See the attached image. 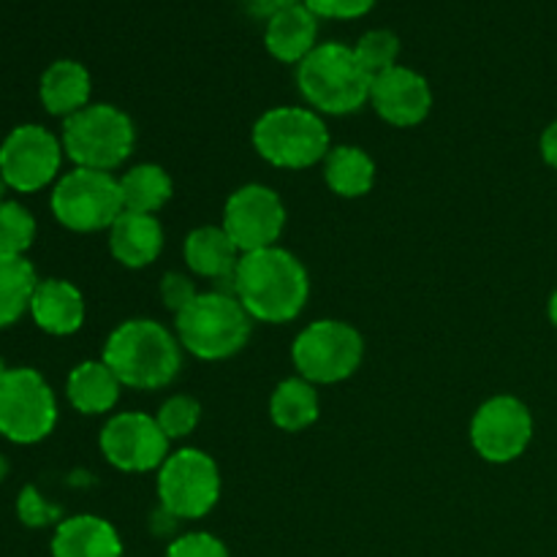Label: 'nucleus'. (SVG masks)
<instances>
[{
    "label": "nucleus",
    "instance_id": "obj_18",
    "mask_svg": "<svg viewBox=\"0 0 557 557\" xmlns=\"http://www.w3.org/2000/svg\"><path fill=\"white\" fill-rule=\"evenodd\" d=\"M109 250L128 270L152 264L163 250V228L156 215L123 212L109 228Z\"/></svg>",
    "mask_w": 557,
    "mask_h": 557
},
{
    "label": "nucleus",
    "instance_id": "obj_10",
    "mask_svg": "<svg viewBox=\"0 0 557 557\" xmlns=\"http://www.w3.org/2000/svg\"><path fill=\"white\" fill-rule=\"evenodd\" d=\"M58 422V403L41 373L14 368L0 379V435L14 444H38Z\"/></svg>",
    "mask_w": 557,
    "mask_h": 557
},
{
    "label": "nucleus",
    "instance_id": "obj_34",
    "mask_svg": "<svg viewBox=\"0 0 557 557\" xmlns=\"http://www.w3.org/2000/svg\"><path fill=\"white\" fill-rule=\"evenodd\" d=\"M302 3V0H243L245 11H248L253 20H267L270 22L272 16H277L281 11L292 9V5Z\"/></svg>",
    "mask_w": 557,
    "mask_h": 557
},
{
    "label": "nucleus",
    "instance_id": "obj_36",
    "mask_svg": "<svg viewBox=\"0 0 557 557\" xmlns=\"http://www.w3.org/2000/svg\"><path fill=\"white\" fill-rule=\"evenodd\" d=\"M549 319H553V324L557 326V292L553 294V299H549Z\"/></svg>",
    "mask_w": 557,
    "mask_h": 557
},
{
    "label": "nucleus",
    "instance_id": "obj_33",
    "mask_svg": "<svg viewBox=\"0 0 557 557\" xmlns=\"http://www.w3.org/2000/svg\"><path fill=\"white\" fill-rule=\"evenodd\" d=\"M196 294L199 292H196V286L190 277L180 275V272H169V275L163 277L161 299H163V305H166V310H172L174 315L183 313V310L194 302Z\"/></svg>",
    "mask_w": 557,
    "mask_h": 557
},
{
    "label": "nucleus",
    "instance_id": "obj_24",
    "mask_svg": "<svg viewBox=\"0 0 557 557\" xmlns=\"http://www.w3.org/2000/svg\"><path fill=\"white\" fill-rule=\"evenodd\" d=\"M324 180L332 194L343 199H359L370 194L375 183V163L359 147H332L324 158Z\"/></svg>",
    "mask_w": 557,
    "mask_h": 557
},
{
    "label": "nucleus",
    "instance_id": "obj_14",
    "mask_svg": "<svg viewBox=\"0 0 557 557\" xmlns=\"http://www.w3.org/2000/svg\"><path fill=\"white\" fill-rule=\"evenodd\" d=\"M101 451L117 471H156L169 457V438L158 428L156 417L125 411L109 419L101 430Z\"/></svg>",
    "mask_w": 557,
    "mask_h": 557
},
{
    "label": "nucleus",
    "instance_id": "obj_38",
    "mask_svg": "<svg viewBox=\"0 0 557 557\" xmlns=\"http://www.w3.org/2000/svg\"><path fill=\"white\" fill-rule=\"evenodd\" d=\"M5 188H9V185H5V180L0 177V201H3V190H5Z\"/></svg>",
    "mask_w": 557,
    "mask_h": 557
},
{
    "label": "nucleus",
    "instance_id": "obj_5",
    "mask_svg": "<svg viewBox=\"0 0 557 557\" xmlns=\"http://www.w3.org/2000/svg\"><path fill=\"white\" fill-rule=\"evenodd\" d=\"M136 145L134 120L112 103H90L63 123V150L76 166L112 172Z\"/></svg>",
    "mask_w": 557,
    "mask_h": 557
},
{
    "label": "nucleus",
    "instance_id": "obj_11",
    "mask_svg": "<svg viewBox=\"0 0 557 557\" xmlns=\"http://www.w3.org/2000/svg\"><path fill=\"white\" fill-rule=\"evenodd\" d=\"M63 145L41 125H20L0 145V177L20 194L47 188L60 172Z\"/></svg>",
    "mask_w": 557,
    "mask_h": 557
},
{
    "label": "nucleus",
    "instance_id": "obj_12",
    "mask_svg": "<svg viewBox=\"0 0 557 557\" xmlns=\"http://www.w3.org/2000/svg\"><path fill=\"white\" fill-rule=\"evenodd\" d=\"M221 226L239 253L272 248L286 226V207L267 185H243L228 196Z\"/></svg>",
    "mask_w": 557,
    "mask_h": 557
},
{
    "label": "nucleus",
    "instance_id": "obj_3",
    "mask_svg": "<svg viewBox=\"0 0 557 557\" xmlns=\"http://www.w3.org/2000/svg\"><path fill=\"white\" fill-rule=\"evenodd\" d=\"M297 85L313 112L354 114L370 101L373 76L362 69L354 47L326 41L297 65Z\"/></svg>",
    "mask_w": 557,
    "mask_h": 557
},
{
    "label": "nucleus",
    "instance_id": "obj_23",
    "mask_svg": "<svg viewBox=\"0 0 557 557\" xmlns=\"http://www.w3.org/2000/svg\"><path fill=\"white\" fill-rule=\"evenodd\" d=\"M319 392L305 379H286L270 397V417L283 433H302L319 419Z\"/></svg>",
    "mask_w": 557,
    "mask_h": 557
},
{
    "label": "nucleus",
    "instance_id": "obj_29",
    "mask_svg": "<svg viewBox=\"0 0 557 557\" xmlns=\"http://www.w3.org/2000/svg\"><path fill=\"white\" fill-rule=\"evenodd\" d=\"M199 419H201L199 400H194V397H188V395H174L163 403L161 411H158V417H156V422L169 441H177V438H185V435L194 433L196 424H199Z\"/></svg>",
    "mask_w": 557,
    "mask_h": 557
},
{
    "label": "nucleus",
    "instance_id": "obj_37",
    "mask_svg": "<svg viewBox=\"0 0 557 557\" xmlns=\"http://www.w3.org/2000/svg\"><path fill=\"white\" fill-rule=\"evenodd\" d=\"M5 471H9V466H5V460H3V457H0V479L5 476Z\"/></svg>",
    "mask_w": 557,
    "mask_h": 557
},
{
    "label": "nucleus",
    "instance_id": "obj_15",
    "mask_svg": "<svg viewBox=\"0 0 557 557\" xmlns=\"http://www.w3.org/2000/svg\"><path fill=\"white\" fill-rule=\"evenodd\" d=\"M370 103L381 120L397 128H413L424 123L433 109V90L419 71L395 65L384 74L373 76Z\"/></svg>",
    "mask_w": 557,
    "mask_h": 557
},
{
    "label": "nucleus",
    "instance_id": "obj_7",
    "mask_svg": "<svg viewBox=\"0 0 557 557\" xmlns=\"http://www.w3.org/2000/svg\"><path fill=\"white\" fill-rule=\"evenodd\" d=\"M364 357V341L351 324L337 319L313 321L292 346L294 368L310 384H341L351 379Z\"/></svg>",
    "mask_w": 557,
    "mask_h": 557
},
{
    "label": "nucleus",
    "instance_id": "obj_22",
    "mask_svg": "<svg viewBox=\"0 0 557 557\" xmlns=\"http://www.w3.org/2000/svg\"><path fill=\"white\" fill-rule=\"evenodd\" d=\"M41 103L49 114L71 117L90 107V74L76 60H58L41 76Z\"/></svg>",
    "mask_w": 557,
    "mask_h": 557
},
{
    "label": "nucleus",
    "instance_id": "obj_1",
    "mask_svg": "<svg viewBox=\"0 0 557 557\" xmlns=\"http://www.w3.org/2000/svg\"><path fill=\"white\" fill-rule=\"evenodd\" d=\"M232 288V294L243 302L253 321L286 324L302 313L310 281L308 270L297 256L272 245V248L239 256Z\"/></svg>",
    "mask_w": 557,
    "mask_h": 557
},
{
    "label": "nucleus",
    "instance_id": "obj_32",
    "mask_svg": "<svg viewBox=\"0 0 557 557\" xmlns=\"http://www.w3.org/2000/svg\"><path fill=\"white\" fill-rule=\"evenodd\" d=\"M319 20H357L375 5V0H302Z\"/></svg>",
    "mask_w": 557,
    "mask_h": 557
},
{
    "label": "nucleus",
    "instance_id": "obj_4",
    "mask_svg": "<svg viewBox=\"0 0 557 557\" xmlns=\"http://www.w3.org/2000/svg\"><path fill=\"white\" fill-rule=\"evenodd\" d=\"M253 319L234 294L205 292L196 294L194 302L177 313V341L185 351L205 362H218L243 351L250 341Z\"/></svg>",
    "mask_w": 557,
    "mask_h": 557
},
{
    "label": "nucleus",
    "instance_id": "obj_2",
    "mask_svg": "<svg viewBox=\"0 0 557 557\" xmlns=\"http://www.w3.org/2000/svg\"><path fill=\"white\" fill-rule=\"evenodd\" d=\"M177 335L150 319L123 321L103 346V362L128 389H163L183 368Z\"/></svg>",
    "mask_w": 557,
    "mask_h": 557
},
{
    "label": "nucleus",
    "instance_id": "obj_25",
    "mask_svg": "<svg viewBox=\"0 0 557 557\" xmlns=\"http://www.w3.org/2000/svg\"><path fill=\"white\" fill-rule=\"evenodd\" d=\"M120 180V196H123L125 212H141L156 215L172 199V177L158 163H139L128 169Z\"/></svg>",
    "mask_w": 557,
    "mask_h": 557
},
{
    "label": "nucleus",
    "instance_id": "obj_20",
    "mask_svg": "<svg viewBox=\"0 0 557 557\" xmlns=\"http://www.w3.org/2000/svg\"><path fill=\"white\" fill-rule=\"evenodd\" d=\"M185 264L194 275L210 281L234 283V272L239 264V250L232 243L223 226H199L185 237Z\"/></svg>",
    "mask_w": 557,
    "mask_h": 557
},
{
    "label": "nucleus",
    "instance_id": "obj_19",
    "mask_svg": "<svg viewBox=\"0 0 557 557\" xmlns=\"http://www.w3.org/2000/svg\"><path fill=\"white\" fill-rule=\"evenodd\" d=\"M319 16L305 3L292 5L267 22L264 44L270 54L281 63H302L319 44Z\"/></svg>",
    "mask_w": 557,
    "mask_h": 557
},
{
    "label": "nucleus",
    "instance_id": "obj_9",
    "mask_svg": "<svg viewBox=\"0 0 557 557\" xmlns=\"http://www.w3.org/2000/svg\"><path fill=\"white\" fill-rule=\"evenodd\" d=\"M161 509L174 520H201L221 498V471L201 449H180L158 468Z\"/></svg>",
    "mask_w": 557,
    "mask_h": 557
},
{
    "label": "nucleus",
    "instance_id": "obj_16",
    "mask_svg": "<svg viewBox=\"0 0 557 557\" xmlns=\"http://www.w3.org/2000/svg\"><path fill=\"white\" fill-rule=\"evenodd\" d=\"M30 315L49 335H74L85 324V297L74 283L49 277L33 292Z\"/></svg>",
    "mask_w": 557,
    "mask_h": 557
},
{
    "label": "nucleus",
    "instance_id": "obj_31",
    "mask_svg": "<svg viewBox=\"0 0 557 557\" xmlns=\"http://www.w3.org/2000/svg\"><path fill=\"white\" fill-rule=\"evenodd\" d=\"M16 515L25 522L27 528H44L52 525L54 520H60L58 506L47 504V500L38 495L36 487H25L20 493V500H16Z\"/></svg>",
    "mask_w": 557,
    "mask_h": 557
},
{
    "label": "nucleus",
    "instance_id": "obj_26",
    "mask_svg": "<svg viewBox=\"0 0 557 557\" xmlns=\"http://www.w3.org/2000/svg\"><path fill=\"white\" fill-rule=\"evenodd\" d=\"M36 286V270L25 256L0 253V326L14 324L30 310Z\"/></svg>",
    "mask_w": 557,
    "mask_h": 557
},
{
    "label": "nucleus",
    "instance_id": "obj_17",
    "mask_svg": "<svg viewBox=\"0 0 557 557\" xmlns=\"http://www.w3.org/2000/svg\"><path fill=\"white\" fill-rule=\"evenodd\" d=\"M52 557H123V542L103 517L76 515L54 531Z\"/></svg>",
    "mask_w": 557,
    "mask_h": 557
},
{
    "label": "nucleus",
    "instance_id": "obj_39",
    "mask_svg": "<svg viewBox=\"0 0 557 557\" xmlns=\"http://www.w3.org/2000/svg\"><path fill=\"white\" fill-rule=\"evenodd\" d=\"M5 373H9V368H5V362H3V359H0V379H3Z\"/></svg>",
    "mask_w": 557,
    "mask_h": 557
},
{
    "label": "nucleus",
    "instance_id": "obj_35",
    "mask_svg": "<svg viewBox=\"0 0 557 557\" xmlns=\"http://www.w3.org/2000/svg\"><path fill=\"white\" fill-rule=\"evenodd\" d=\"M542 158L547 161V166L557 169V120L542 134Z\"/></svg>",
    "mask_w": 557,
    "mask_h": 557
},
{
    "label": "nucleus",
    "instance_id": "obj_6",
    "mask_svg": "<svg viewBox=\"0 0 557 557\" xmlns=\"http://www.w3.org/2000/svg\"><path fill=\"white\" fill-rule=\"evenodd\" d=\"M253 147L277 169H308L330 156V131L319 112L305 107H275L253 125Z\"/></svg>",
    "mask_w": 557,
    "mask_h": 557
},
{
    "label": "nucleus",
    "instance_id": "obj_28",
    "mask_svg": "<svg viewBox=\"0 0 557 557\" xmlns=\"http://www.w3.org/2000/svg\"><path fill=\"white\" fill-rule=\"evenodd\" d=\"M354 54H357V60L370 76H379L397 65L400 38L392 30H370L359 38L357 47H354Z\"/></svg>",
    "mask_w": 557,
    "mask_h": 557
},
{
    "label": "nucleus",
    "instance_id": "obj_8",
    "mask_svg": "<svg viewBox=\"0 0 557 557\" xmlns=\"http://www.w3.org/2000/svg\"><path fill=\"white\" fill-rule=\"evenodd\" d=\"M52 212L71 232H101L123 215L120 180L112 172L71 169L52 190Z\"/></svg>",
    "mask_w": 557,
    "mask_h": 557
},
{
    "label": "nucleus",
    "instance_id": "obj_27",
    "mask_svg": "<svg viewBox=\"0 0 557 557\" xmlns=\"http://www.w3.org/2000/svg\"><path fill=\"white\" fill-rule=\"evenodd\" d=\"M36 239V221L16 201H0V253L25 256Z\"/></svg>",
    "mask_w": 557,
    "mask_h": 557
},
{
    "label": "nucleus",
    "instance_id": "obj_30",
    "mask_svg": "<svg viewBox=\"0 0 557 557\" xmlns=\"http://www.w3.org/2000/svg\"><path fill=\"white\" fill-rule=\"evenodd\" d=\"M166 557H232V555H228L226 544H223L221 539H215L212 533H205V531H194L174 539V542L169 544Z\"/></svg>",
    "mask_w": 557,
    "mask_h": 557
},
{
    "label": "nucleus",
    "instance_id": "obj_21",
    "mask_svg": "<svg viewBox=\"0 0 557 557\" xmlns=\"http://www.w3.org/2000/svg\"><path fill=\"white\" fill-rule=\"evenodd\" d=\"M120 389H123V384L103 359L101 362L76 364L69 375V384H65L69 403L87 417L112 411L120 400Z\"/></svg>",
    "mask_w": 557,
    "mask_h": 557
},
{
    "label": "nucleus",
    "instance_id": "obj_13",
    "mask_svg": "<svg viewBox=\"0 0 557 557\" xmlns=\"http://www.w3.org/2000/svg\"><path fill=\"white\" fill-rule=\"evenodd\" d=\"M533 438V417L522 400L511 395L490 397L471 422V444L482 460L504 466L525 455Z\"/></svg>",
    "mask_w": 557,
    "mask_h": 557
}]
</instances>
